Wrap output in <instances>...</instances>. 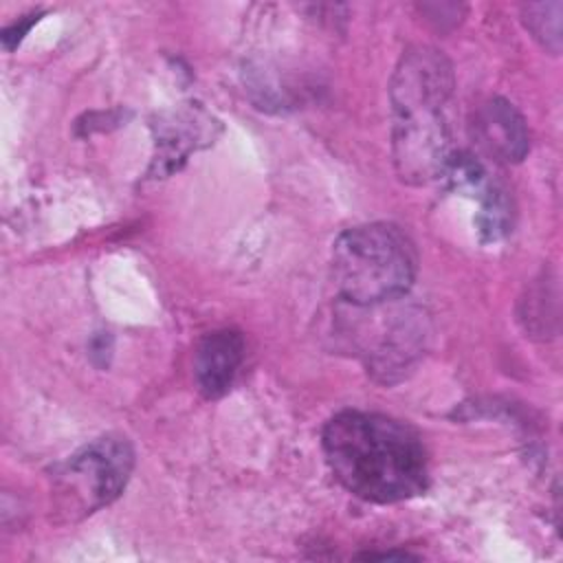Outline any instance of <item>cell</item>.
Masks as SVG:
<instances>
[{"label": "cell", "mask_w": 563, "mask_h": 563, "mask_svg": "<svg viewBox=\"0 0 563 563\" xmlns=\"http://www.w3.org/2000/svg\"><path fill=\"white\" fill-rule=\"evenodd\" d=\"M561 2H532L521 7L523 26L552 55H559L561 51Z\"/></svg>", "instance_id": "cell-10"}, {"label": "cell", "mask_w": 563, "mask_h": 563, "mask_svg": "<svg viewBox=\"0 0 563 563\" xmlns=\"http://www.w3.org/2000/svg\"><path fill=\"white\" fill-rule=\"evenodd\" d=\"M321 449L336 482L358 499L394 504L427 488V451L420 435L383 413L345 409L321 433Z\"/></svg>", "instance_id": "cell-1"}, {"label": "cell", "mask_w": 563, "mask_h": 563, "mask_svg": "<svg viewBox=\"0 0 563 563\" xmlns=\"http://www.w3.org/2000/svg\"><path fill=\"white\" fill-rule=\"evenodd\" d=\"M453 86V66L433 46H411L396 64L389 84L391 156L407 185L440 178L453 156L446 117Z\"/></svg>", "instance_id": "cell-2"}, {"label": "cell", "mask_w": 563, "mask_h": 563, "mask_svg": "<svg viewBox=\"0 0 563 563\" xmlns=\"http://www.w3.org/2000/svg\"><path fill=\"white\" fill-rule=\"evenodd\" d=\"M134 468V449L121 435H103L62 464L55 473L59 508L90 515L112 504L125 488Z\"/></svg>", "instance_id": "cell-4"}, {"label": "cell", "mask_w": 563, "mask_h": 563, "mask_svg": "<svg viewBox=\"0 0 563 563\" xmlns=\"http://www.w3.org/2000/svg\"><path fill=\"white\" fill-rule=\"evenodd\" d=\"M244 361V339L238 330L209 332L196 347L194 374L207 398L227 394Z\"/></svg>", "instance_id": "cell-8"}, {"label": "cell", "mask_w": 563, "mask_h": 563, "mask_svg": "<svg viewBox=\"0 0 563 563\" xmlns=\"http://www.w3.org/2000/svg\"><path fill=\"white\" fill-rule=\"evenodd\" d=\"M479 211L475 218V227L479 231V238L484 242H497L506 238L512 231L515 222V211H512V200L508 191L501 185L488 183L479 194Z\"/></svg>", "instance_id": "cell-9"}, {"label": "cell", "mask_w": 563, "mask_h": 563, "mask_svg": "<svg viewBox=\"0 0 563 563\" xmlns=\"http://www.w3.org/2000/svg\"><path fill=\"white\" fill-rule=\"evenodd\" d=\"M154 158L147 169L150 178H165L178 172L191 152L202 150L220 134V123L202 106L187 103L165 110L152 121Z\"/></svg>", "instance_id": "cell-6"}, {"label": "cell", "mask_w": 563, "mask_h": 563, "mask_svg": "<svg viewBox=\"0 0 563 563\" xmlns=\"http://www.w3.org/2000/svg\"><path fill=\"white\" fill-rule=\"evenodd\" d=\"M475 143L499 163H519L530 150V134L521 112L506 99L493 97L473 117Z\"/></svg>", "instance_id": "cell-7"}, {"label": "cell", "mask_w": 563, "mask_h": 563, "mask_svg": "<svg viewBox=\"0 0 563 563\" xmlns=\"http://www.w3.org/2000/svg\"><path fill=\"white\" fill-rule=\"evenodd\" d=\"M427 319L418 308H398L378 321L361 325L356 341L367 372L380 383L400 380L424 352Z\"/></svg>", "instance_id": "cell-5"}, {"label": "cell", "mask_w": 563, "mask_h": 563, "mask_svg": "<svg viewBox=\"0 0 563 563\" xmlns=\"http://www.w3.org/2000/svg\"><path fill=\"white\" fill-rule=\"evenodd\" d=\"M418 255L409 235L389 222L358 224L332 244V284L352 306L400 299L416 279Z\"/></svg>", "instance_id": "cell-3"}, {"label": "cell", "mask_w": 563, "mask_h": 563, "mask_svg": "<svg viewBox=\"0 0 563 563\" xmlns=\"http://www.w3.org/2000/svg\"><path fill=\"white\" fill-rule=\"evenodd\" d=\"M37 18H40V13H31V15H26V20H18V22H13L11 26H7L4 31H2V44H4V48L7 51H13L18 44H20V40L24 37V33L33 26V22H37Z\"/></svg>", "instance_id": "cell-11"}]
</instances>
